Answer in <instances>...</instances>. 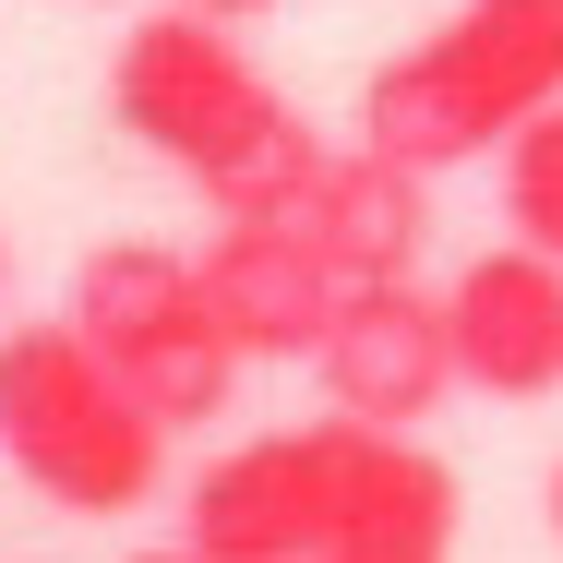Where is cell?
Masks as SVG:
<instances>
[{"label": "cell", "instance_id": "obj_1", "mask_svg": "<svg viewBox=\"0 0 563 563\" xmlns=\"http://www.w3.org/2000/svg\"><path fill=\"white\" fill-rule=\"evenodd\" d=\"M540 109H563V0H455L360 85V144L408 168H467L504 156Z\"/></svg>", "mask_w": 563, "mask_h": 563}, {"label": "cell", "instance_id": "obj_2", "mask_svg": "<svg viewBox=\"0 0 563 563\" xmlns=\"http://www.w3.org/2000/svg\"><path fill=\"white\" fill-rule=\"evenodd\" d=\"M0 467L60 516H132L168 479V420L109 372V347L60 324L0 336Z\"/></svg>", "mask_w": 563, "mask_h": 563}, {"label": "cell", "instance_id": "obj_3", "mask_svg": "<svg viewBox=\"0 0 563 563\" xmlns=\"http://www.w3.org/2000/svg\"><path fill=\"white\" fill-rule=\"evenodd\" d=\"M420 432H372V420H300V432H252L180 492V540L205 563H312L372 516V492L396 479V455Z\"/></svg>", "mask_w": 563, "mask_h": 563}, {"label": "cell", "instance_id": "obj_4", "mask_svg": "<svg viewBox=\"0 0 563 563\" xmlns=\"http://www.w3.org/2000/svg\"><path fill=\"white\" fill-rule=\"evenodd\" d=\"M109 120L156 156V168H180L192 192H217V180H240V168H252L300 109L264 85V60L240 48V24L192 12V0H168V12H144V24L120 36V60H109Z\"/></svg>", "mask_w": 563, "mask_h": 563}, {"label": "cell", "instance_id": "obj_5", "mask_svg": "<svg viewBox=\"0 0 563 563\" xmlns=\"http://www.w3.org/2000/svg\"><path fill=\"white\" fill-rule=\"evenodd\" d=\"M73 324L109 347V372L168 420V432L228 420V396H240V336L217 324L192 252H168V240H97V252L73 264Z\"/></svg>", "mask_w": 563, "mask_h": 563}, {"label": "cell", "instance_id": "obj_6", "mask_svg": "<svg viewBox=\"0 0 563 563\" xmlns=\"http://www.w3.org/2000/svg\"><path fill=\"white\" fill-rule=\"evenodd\" d=\"M312 372H324V408L372 420V432H420L455 384H467V372H455V312L420 288V276L347 288L324 347H312Z\"/></svg>", "mask_w": 563, "mask_h": 563}, {"label": "cell", "instance_id": "obj_7", "mask_svg": "<svg viewBox=\"0 0 563 563\" xmlns=\"http://www.w3.org/2000/svg\"><path fill=\"white\" fill-rule=\"evenodd\" d=\"M444 312H455V372H467V396H504V408L563 396V252H540V240L467 252L455 288H444Z\"/></svg>", "mask_w": 563, "mask_h": 563}, {"label": "cell", "instance_id": "obj_8", "mask_svg": "<svg viewBox=\"0 0 563 563\" xmlns=\"http://www.w3.org/2000/svg\"><path fill=\"white\" fill-rule=\"evenodd\" d=\"M205 300L217 324L240 336V360H312L324 324H336L347 276L324 264V240L300 217H217L205 240Z\"/></svg>", "mask_w": 563, "mask_h": 563}, {"label": "cell", "instance_id": "obj_9", "mask_svg": "<svg viewBox=\"0 0 563 563\" xmlns=\"http://www.w3.org/2000/svg\"><path fill=\"white\" fill-rule=\"evenodd\" d=\"M300 228L324 240V264H336L347 288L420 276V252H432V168H408V156H384V144H347Z\"/></svg>", "mask_w": 563, "mask_h": 563}, {"label": "cell", "instance_id": "obj_10", "mask_svg": "<svg viewBox=\"0 0 563 563\" xmlns=\"http://www.w3.org/2000/svg\"><path fill=\"white\" fill-rule=\"evenodd\" d=\"M312 563H455V467L408 444L396 479L372 492V516H360L347 540H324Z\"/></svg>", "mask_w": 563, "mask_h": 563}, {"label": "cell", "instance_id": "obj_11", "mask_svg": "<svg viewBox=\"0 0 563 563\" xmlns=\"http://www.w3.org/2000/svg\"><path fill=\"white\" fill-rule=\"evenodd\" d=\"M504 228L563 252V109H540L516 144H504Z\"/></svg>", "mask_w": 563, "mask_h": 563}, {"label": "cell", "instance_id": "obj_12", "mask_svg": "<svg viewBox=\"0 0 563 563\" xmlns=\"http://www.w3.org/2000/svg\"><path fill=\"white\" fill-rule=\"evenodd\" d=\"M192 12H217V24H264L276 0H192Z\"/></svg>", "mask_w": 563, "mask_h": 563}, {"label": "cell", "instance_id": "obj_13", "mask_svg": "<svg viewBox=\"0 0 563 563\" xmlns=\"http://www.w3.org/2000/svg\"><path fill=\"white\" fill-rule=\"evenodd\" d=\"M132 563H205V552H192V540H168V552H132Z\"/></svg>", "mask_w": 563, "mask_h": 563}, {"label": "cell", "instance_id": "obj_14", "mask_svg": "<svg viewBox=\"0 0 563 563\" xmlns=\"http://www.w3.org/2000/svg\"><path fill=\"white\" fill-rule=\"evenodd\" d=\"M552 540H563V467H552Z\"/></svg>", "mask_w": 563, "mask_h": 563}, {"label": "cell", "instance_id": "obj_15", "mask_svg": "<svg viewBox=\"0 0 563 563\" xmlns=\"http://www.w3.org/2000/svg\"><path fill=\"white\" fill-rule=\"evenodd\" d=\"M0 300H12V252H0Z\"/></svg>", "mask_w": 563, "mask_h": 563}]
</instances>
